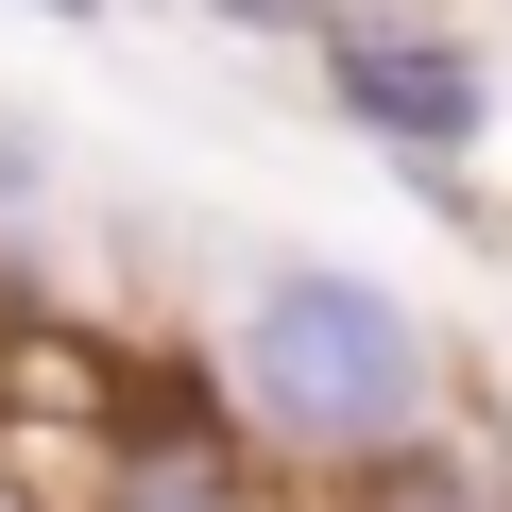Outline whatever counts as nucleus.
Returning <instances> with one entry per match:
<instances>
[{
	"label": "nucleus",
	"instance_id": "1",
	"mask_svg": "<svg viewBox=\"0 0 512 512\" xmlns=\"http://www.w3.org/2000/svg\"><path fill=\"white\" fill-rule=\"evenodd\" d=\"M222 393H239V427L274 444V461L359 478V461L427 444L461 376H444V325H427L393 274H342V256H274V274L239 291V325H222Z\"/></svg>",
	"mask_w": 512,
	"mask_h": 512
},
{
	"label": "nucleus",
	"instance_id": "2",
	"mask_svg": "<svg viewBox=\"0 0 512 512\" xmlns=\"http://www.w3.org/2000/svg\"><path fill=\"white\" fill-rule=\"evenodd\" d=\"M325 103H342L376 154L444 171V154L495 137V52H478V35H410V18H325Z\"/></svg>",
	"mask_w": 512,
	"mask_h": 512
},
{
	"label": "nucleus",
	"instance_id": "5",
	"mask_svg": "<svg viewBox=\"0 0 512 512\" xmlns=\"http://www.w3.org/2000/svg\"><path fill=\"white\" fill-rule=\"evenodd\" d=\"M35 18H86V0H35Z\"/></svg>",
	"mask_w": 512,
	"mask_h": 512
},
{
	"label": "nucleus",
	"instance_id": "4",
	"mask_svg": "<svg viewBox=\"0 0 512 512\" xmlns=\"http://www.w3.org/2000/svg\"><path fill=\"white\" fill-rule=\"evenodd\" d=\"M205 18H325V0H205Z\"/></svg>",
	"mask_w": 512,
	"mask_h": 512
},
{
	"label": "nucleus",
	"instance_id": "3",
	"mask_svg": "<svg viewBox=\"0 0 512 512\" xmlns=\"http://www.w3.org/2000/svg\"><path fill=\"white\" fill-rule=\"evenodd\" d=\"M86 512H256V478H239L222 427H154V444H120L86 478Z\"/></svg>",
	"mask_w": 512,
	"mask_h": 512
}]
</instances>
